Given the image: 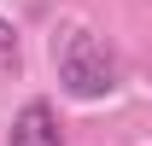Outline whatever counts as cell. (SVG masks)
Segmentation results:
<instances>
[{
    "label": "cell",
    "instance_id": "1",
    "mask_svg": "<svg viewBox=\"0 0 152 146\" xmlns=\"http://www.w3.org/2000/svg\"><path fill=\"white\" fill-rule=\"evenodd\" d=\"M53 70H58L70 99H105V93H117V58L88 29H64L53 41Z\"/></svg>",
    "mask_w": 152,
    "mask_h": 146
},
{
    "label": "cell",
    "instance_id": "2",
    "mask_svg": "<svg viewBox=\"0 0 152 146\" xmlns=\"http://www.w3.org/2000/svg\"><path fill=\"white\" fill-rule=\"evenodd\" d=\"M6 146H64V128H58V111L47 99H29V105L12 117V134Z\"/></svg>",
    "mask_w": 152,
    "mask_h": 146
},
{
    "label": "cell",
    "instance_id": "3",
    "mask_svg": "<svg viewBox=\"0 0 152 146\" xmlns=\"http://www.w3.org/2000/svg\"><path fill=\"white\" fill-rule=\"evenodd\" d=\"M18 58V29H12V18H0V64H12Z\"/></svg>",
    "mask_w": 152,
    "mask_h": 146
}]
</instances>
